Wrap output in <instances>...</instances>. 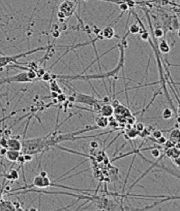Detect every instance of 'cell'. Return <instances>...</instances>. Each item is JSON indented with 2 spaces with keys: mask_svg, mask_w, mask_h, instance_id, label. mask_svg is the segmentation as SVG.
<instances>
[{
  "mask_svg": "<svg viewBox=\"0 0 180 211\" xmlns=\"http://www.w3.org/2000/svg\"><path fill=\"white\" fill-rule=\"evenodd\" d=\"M178 115L179 117H180V104L179 106V108H178Z\"/></svg>",
  "mask_w": 180,
  "mask_h": 211,
  "instance_id": "obj_22",
  "label": "cell"
},
{
  "mask_svg": "<svg viewBox=\"0 0 180 211\" xmlns=\"http://www.w3.org/2000/svg\"><path fill=\"white\" fill-rule=\"evenodd\" d=\"M31 81H32L30 79L27 72H22L15 76L8 77L6 78L1 80L0 84L12 83V82H30Z\"/></svg>",
  "mask_w": 180,
  "mask_h": 211,
  "instance_id": "obj_2",
  "label": "cell"
},
{
  "mask_svg": "<svg viewBox=\"0 0 180 211\" xmlns=\"http://www.w3.org/2000/svg\"><path fill=\"white\" fill-rule=\"evenodd\" d=\"M95 121L96 123V126L100 128H106L107 127V125L109 124V120L107 117L102 116L101 115H98L95 119Z\"/></svg>",
  "mask_w": 180,
  "mask_h": 211,
  "instance_id": "obj_8",
  "label": "cell"
},
{
  "mask_svg": "<svg viewBox=\"0 0 180 211\" xmlns=\"http://www.w3.org/2000/svg\"><path fill=\"white\" fill-rule=\"evenodd\" d=\"M16 206L11 201L0 199V210H16Z\"/></svg>",
  "mask_w": 180,
  "mask_h": 211,
  "instance_id": "obj_7",
  "label": "cell"
},
{
  "mask_svg": "<svg viewBox=\"0 0 180 211\" xmlns=\"http://www.w3.org/2000/svg\"><path fill=\"white\" fill-rule=\"evenodd\" d=\"M102 38L105 39H111L115 36V31L112 27H107L101 32Z\"/></svg>",
  "mask_w": 180,
  "mask_h": 211,
  "instance_id": "obj_10",
  "label": "cell"
},
{
  "mask_svg": "<svg viewBox=\"0 0 180 211\" xmlns=\"http://www.w3.org/2000/svg\"><path fill=\"white\" fill-rule=\"evenodd\" d=\"M172 161L174 164H175L177 166L180 167V156L174 159H172Z\"/></svg>",
  "mask_w": 180,
  "mask_h": 211,
  "instance_id": "obj_21",
  "label": "cell"
},
{
  "mask_svg": "<svg viewBox=\"0 0 180 211\" xmlns=\"http://www.w3.org/2000/svg\"><path fill=\"white\" fill-rule=\"evenodd\" d=\"M136 128V131H138L139 132H142L143 131L145 130L144 124L143 123H137Z\"/></svg>",
  "mask_w": 180,
  "mask_h": 211,
  "instance_id": "obj_18",
  "label": "cell"
},
{
  "mask_svg": "<svg viewBox=\"0 0 180 211\" xmlns=\"http://www.w3.org/2000/svg\"><path fill=\"white\" fill-rule=\"evenodd\" d=\"M178 37H179V38H180V29L178 30Z\"/></svg>",
  "mask_w": 180,
  "mask_h": 211,
  "instance_id": "obj_23",
  "label": "cell"
},
{
  "mask_svg": "<svg viewBox=\"0 0 180 211\" xmlns=\"http://www.w3.org/2000/svg\"><path fill=\"white\" fill-rule=\"evenodd\" d=\"M170 140L173 142L174 144L176 142L180 141V130H174L171 132V134L169 136Z\"/></svg>",
  "mask_w": 180,
  "mask_h": 211,
  "instance_id": "obj_11",
  "label": "cell"
},
{
  "mask_svg": "<svg viewBox=\"0 0 180 211\" xmlns=\"http://www.w3.org/2000/svg\"><path fill=\"white\" fill-rule=\"evenodd\" d=\"M128 32L132 33V34H136L141 32V27L139 25H137L136 23L132 24L130 25L129 27V31Z\"/></svg>",
  "mask_w": 180,
  "mask_h": 211,
  "instance_id": "obj_13",
  "label": "cell"
},
{
  "mask_svg": "<svg viewBox=\"0 0 180 211\" xmlns=\"http://www.w3.org/2000/svg\"><path fill=\"white\" fill-rule=\"evenodd\" d=\"M141 33V38L142 40H147L149 39V34H148L147 31H142Z\"/></svg>",
  "mask_w": 180,
  "mask_h": 211,
  "instance_id": "obj_19",
  "label": "cell"
},
{
  "mask_svg": "<svg viewBox=\"0 0 180 211\" xmlns=\"http://www.w3.org/2000/svg\"><path fill=\"white\" fill-rule=\"evenodd\" d=\"M75 8V3L70 2L69 0H65L64 2H62L59 5V11L62 13H64L66 17H69L72 15Z\"/></svg>",
  "mask_w": 180,
  "mask_h": 211,
  "instance_id": "obj_3",
  "label": "cell"
},
{
  "mask_svg": "<svg viewBox=\"0 0 180 211\" xmlns=\"http://www.w3.org/2000/svg\"><path fill=\"white\" fill-rule=\"evenodd\" d=\"M119 8L123 12H125L128 9V5H127L126 3H122V4L119 5Z\"/></svg>",
  "mask_w": 180,
  "mask_h": 211,
  "instance_id": "obj_20",
  "label": "cell"
},
{
  "mask_svg": "<svg viewBox=\"0 0 180 211\" xmlns=\"http://www.w3.org/2000/svg\"><path fill=\"white\" fill-rule=\"evenodd\" d=\"M152 137L155 140H158L162 136V132L161 130H155L152 133Z\"/></svg>",
  "mask_w": 180,
  "mask_h": 211,
  "instance_id": "obj_16",
  "label": "cell"
},
{
  "mask_svg": "<svg viewBox=\"0 0 180 211\" xmlns=\"http://www.w3.org/2000/svg\"><path fill=\"white\" fill-rule=\"evenodd\" d=\"M151 154L153 157L158 158L159 157L160 155H161V152H160V150L157 148H154L153 150L151 151Z\"/></svg>",
  "mask_w": 180,
  "mask_h": 211,
  "instance_id": "obj_17",
  "label": "cell"
},
{
  "mask_svg": "<svg viewBox=\"0 0 180 211\" xmlns=\"http://www.w3.org/2000/svg\"><path fill=\"white\" fill-rule=\"evenodd\" d=\"M19 177V173L15 170H11L6 174V178L9 181H16Z\"/></svg>",
  "mask_w": 180,
  "mask_h": 211,
  "instance_id": "obj_12",
  "label": "cell"
},
{
  "mask_svg": "<svg viewBox=\"0 0 180 211\" xmlns=\"http://www.w3.org/2000/svg\"><path fill=\"white\" fill-rule=\"evenodd\" d=\"M158 49L162 53L167 54L170 52L171 48L168 42L165 40H162L158 44Z\"/></svg>",
  "mask_w": 180,
  "mask_h": 211,
  "instance_id": "obj_9",
  "label": "cell"
},
{
  "mask_svg": "<svg viewBox=\"0 0 180 211\" xmlns=\"http://www.w3.org/2000/svg\"><path fill=\"white\" fill-rule=\"evenodd\" d=\"M173 112L170 108H167L163 110L162 114V117L164 119H170L172 118Z\"/></svg>",
  "mask_w": 180,
  "mask_h": 211,
  "instance_id": "obj_14",
  "label": "cell"
},
{
  "mask_svg": "<svg viewBox=\"0 0 180 211\" xmlns=\"http://www.w3.org/2000/svg\"><path fill=\"white\" fill-rule=\"evenodd\" d=\"M154 36L156 37V38H161L162 36H164V31L161 28H156V29H154Z\"/></svg>",
  "mask_w": 180,
  "mask_h": 211,
  "instance_id": "obj_15",
  "label": "cell"
},
{
  "mask_svg": "<svg viewBox=\"0 0 180 211\" xmlns=\"http://www.w3.org/2000/svg\"><path fill=\"white\" fill-rule=\"evenodd\" d=\"M6 148H8V149L21 150L23 148V144L18 140L10 138L6 140Z\"/></svg>",
  "mask_w": 180,
  "mask_h": 211,
  "instance_id": "obj_5",
  "label": "cell"
},
{
  "mask_svg": "<svg viewBox=\"0 0 180 211\" xmlns=\"http://www.w3.org/2000/svg\"><path fill=\"white\" fill-rule=\"evenodd\" d=\"M21 153H20V150H12V149H8L7 150L6 153H5V157L8 159V161H10L11 162H16L18 160V159L19 158V157L21 156Z\"/></svg>",
  "mask_w": 180,
  "mask_h": 211,
  "instance_id": "obj_6",
  "label": "cell"
},
{
  "mask_svg": "<svg viewBox=\"0 0 180 211\" xmlns=\"http://www.w3.org/2000/svg\"><path fill=\"white\" fill-rule=\"evenodd\" d=\"M47 47H42L35 48L30 51H27V52L23 53L21 54H17V55H10V56H1L0 57V68L7 66L8 64H10V63H18V60L19 59L25 57V56L31 55V54L35 53L36 52H40V51L44 50ZM19 64V63H18Z\"/></svg>",
  "mask_w": 180,
  "mask_h": 211,
  "instance_id": "obj_1",
  "label": "cell"
},
{
  "mask_svg": "<svg viewBox=\"0 0 180 211\" xmlns=\"http://www.w3.org/2000/svg\"><path fill=\"white\" fill-rule=\"evenodd\" d=\"M100 115H101L106 117H111L114 114V108L112 105L108 104H105L104 105L100 108L99 110Z\"/></svg>",
  "mask_w": 180,
  "mask_h": 211,
  "instance_id": "obj_4",
  "label": "cell"
}]
</instances>
